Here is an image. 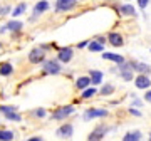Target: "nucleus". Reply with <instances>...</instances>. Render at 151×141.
Here are the masks:
<instances>
[{
	"label": "nucleus",
	"mask_w": 151,
	"mask_h": 141,
	"mask_svg": "<svg viewBox=\"0 0 151 141\" xmlns=\"http://www.w3.org/2000/svg\"><path fill=\"white\" fill-rule=\"evenodd\" d=\"M89 84H91V79H89L87 76L79 77V79H77V82H76L77 89H82V91H84V89H87V86H89Z\"/></svg>",
	"instance_id": "f3484780"
},
{
	"label": "nucleus",
	"mask_w": 151,
	"mask_h": 141,
	"mask_svg": "<svg viewBox=\"0 0 151 141\" xmlns=\"http://www.w3.org/2000/svg\"><path fill=\"white\" fill-rule=\"evenodd\" d=\"M114 91V87L111 86V84H106V86H103V89H101V94H103V96H108V94H111V92Z\"/></svg>",
	"instance_id": "393cba45"
},
{
	"label": "nucleus",
	"mask_w": 151,
	"mask_h": 141,
	"mask_svg": "<svg viewBox=\"0 0 151 141\" xmlns=\"http://www.w3.org/2000/svg\"><path fill=\"white\" fill-rule=\"evenodd\" d=\"M72 55H74V50L70 49V47H62V49H59L57 57H59L60 62H69L72 59Z\"/></svg>",
	"instance_id": "423d86ee"
},
{
	"label": "nucleus",
	"mask_w": 151,
	"mask_h": 141,
	"mask_svg": "<svg viewBox=\"0 0 151 141\" xmlns=\"http://www.w3.org/2000/svg\"><path fill=\"white\" fill-rule=\"evenodd\" d=\"M119 10H121L123 15H134V14H136V10H134V7H133V5H121Z\"/></svg>",
	"instance_id": "aec40b11"
},
{
	"label": "nucleus",
	"mask_w": 151,
	"mask_h": 141,
	"mask_svg": "<svg viewBox=\"0 0 151 141\" xmlns=\"http://www.w3.org/2000/svg\"><path fill=\"white\" fill-rule=\"evenodd\" d=\"M44 70H45L47 74H59L60 64L57 60H45V62H44Z\"/></svg>",
	"instance_id": "f03ea898"
},
{
	"label": "nucleus",
	"mask_w": 151,
	"mask_h": 141,
	"mask_svg": "<svg viewBox=\"0 0 151 141\" xmlns=\"http://www.w3.org/2000/svg\"><path fill=\"white\" fill-rule=\"evenodd\" d=\"M9 12H10V7L9 5H0V15H5Z\"/></svg>",
	"instance_id": "c85d7f7f"
},
{
	"label": "nucleus",
	"mask_w": 151,
	"mask_h": 141,
	"mask_svg": "<svg viewBox=\"0 0 151 141\" xmlns=\"http://www.w3.org/2000/svg\"><path fill=\"white\" fill-rule=\"evenodd\" d=\"M106 133H108V128H106V126H99V128H96V129L89 135L87 141H101Z\"/></svg>",
	"instance_id": "7ed1b4c3"
},
{
	"label": "nucleus",
	"mask_w": 151,
	"mask_h": 141,
	"mask_svg": "<svg viewBox=\"0 0 151 141\" xmlns=\"http://www.w3.org/2000/svg\"><path fill=\"white\" fill-rule=\"evenodd\" d=\"M72 131H74L72 129V124H64L55 131V135L60 136V138H70V136H72Z\"/></svg>",
	"instance_id": "9b49d317"
},
{
	"label": "nucleus",
	"mask_w": 151,
	"mask_h": 141,
	"mask_svg": "<svg viewBox=\"0 0 151 141\" xmlns=\"http://www.w3.org/2000/svg\"><path fill=\"white\" fill-rule=\"evenodd\" d=\"M72 113H74V106H64V108H60L59 111H55V113L52 114V118H54V119H64V118L70 116Z\"/></svg>",
	"instance_id": "20e7f679"
},
{
	"label": "nucleus",
	"mask_w": 151,
	"mask_h": 141,
	"mask_svg": "<svg viewBox=\"0 0 151 141\" xmlns=\"http://www.w3.org/2000/svg\"><path fill=\"white\" fill-rule=\"evenodd\" d=\"M5 27V30L9 29V30H20L22 29V22H19V20H10L7 25H4Z\"/></svg>",
	"instance_id": "a211bd4d"
},
{
	"label": "nucleus",
	"mask_w": 151,
	"mask_h": 141,
	"mask_svg": "<svg viewBox=\"0 0 151 141\" xmlns=\"http://www.w3.org/2000/svg\"><path fill=\"white\" fill-rule=\"evenodd\" d=\"M150 141H151V135H150Z\"/></svg>",
	"instance_id": "f704fd0d"
},
{
	"label": "nucleus",
	"mask_w": 151,
	"mask_h": 141,
	"mask_svg": "<svg viewBox=\"0 0 151 141\" xmlns=\"http://www.w3.org/2000/svg\"><path fill=\"white\" fill-rule=\"evenodd\" d=\"M145 99L148 101V103H151V91H148V92L145 94Z\"/></svg>",
	"instance_id": "7c9ffc66"
},
{
	"label": "nucleus",
	"mask_w": 151,
	"mask_h": 141,
	"mask_svg": "<svg viewBox=\"0 0 151 141\" xmlns=\"http://www.w3.org/2000/svg\"><path fill=\"white\" fill-rule=\"evenodd\" d=\"M138 4H139L141 9H146V5H148L150 2H148V0H138Z\"/></svg>",
	"instance_id": "c756f323"
},
{
	"label": "nucleus",
	"mask_w": 151,
	"mask_h": 141,
	"mask_svg": "<svg viewBox=\"0 0 151 141\" xmlns=\"http://www.w3.org/2000/svg\"><path fill=\"white\" fill-rule=\"evenodd\" d=\"M94 94H96V89L94 87H87V89L82 91V98L87 99V98H91V96H94Z\"/></svg>",
	"instance_id": "b1692460"
},
{
	"label": "nucleus",
	"mask_w": 151,
	"mask_h": 141,
	"mask_svg": "<svg viewBox=\"0 0 151 141\" xmlns=\"http://www.w3.org/2000/svg\"><path fill=\"white\" fill-rule=\"evenodd\" d=\"M15 111H17V108H14V106H0V113H4V114L15 113Z\"/></svg>",
	"instance_id": "a878e982"
},
{
	"label": "nucleus",
	"mask_w": 151,
	"mask_h": 141,
	"mask_svg": "<svg viewBox=\"0 0 151 141\" xmlns=\"http://www.w3.org/2000/svg\"><path fill=\"white\" fill-rule=\"evenodd\" d=\"M91 84H101L103 81V72L101 70H91Z\"/></svg>",
	"instance_id": "dca6fc26"
},
{
	"label": "nucleus",
	"mask_w": 151,
	"mask_h": 141,
	"mask_svg": "<svg viewBox=\"0 0 151 141\" xmlns=\"http://www.w3.org/2000/svg\"><path fill=\"white\" fill-rule=\"evenodd\" d=\"M44 57H45V52H44V49H40V47L32 49V50H30V54H29V60H30L32 64L44 62Z\"/></svg>",
	"instance_id": "f257e3e1"
},
{
	"label": "nucleus",
	"mask_w": 151,
	"mask_h": 141,
	"mask_svg": "<svg viewBox=\"0 0 151 141\" xmlns=\"http://www.w3.org/2000/svg\"><path fill=\"white\" fill-rule=\"evenodd\" d=\"M103 116H108V111H104V109H89L86 114H84V119L89 121L92 118H103Z\"/></svg>",
	"instance_id": "1a4fd4ad"
},
{
	"label": "nucleus",
	"mask_w": 151,
	"mask_h": 141,
	"mask_svg": "<svg viewBox=\"0 0 151 141\" xmlns=\"http://www.w3.org/2000/svg\"><path fill=\"white\" fill-rule=\"evenodd\" d=\"M24 10H25V4H20L19 7H15V9H14V17L20 15V14H22Z\"/></svg>",
	"instance_id": "bb28decb"
},
{
	"label": "nucleus",
	"mask_w": 151,
	"mask_h": 141,
	"mask_svg": "<svg viewBox=\"0 0 151 141\" xmlns=\"http://www.w3.org/2000/svg\"><path fill=\"white\" fill-rule=\"evenodd\" d=\"M74 5H76L74 0H57V2H55V10H57V12L70 10Z\"/></svg>",
	"instance_id": "6e6552de"
},
{
	"label": "nucleus",
	"mask_w": 151,
	"mask_h": 141,
	"mask_svg": "<svg viewBox=\"0 0 151 141\" xmlns=\"http://www.w3.org/2000/svg\"><path fill=\"white\" fill-rule=\"evenodd\" d=\"M129 111H131V114H134V116H141V111H136L134 108H131Z\"/></svg>",
	"instance_id": "2f4dec72"
},
{
	"label": "nucleus",
	"mask_w": 151,
	"mask_h": 141,
	"mask_svg": "<svg viewBox=\"0 0 151 141\" xmlns=\"http://www.w3.org/2000/svg\"><path fill=\"white\" fill-rule=\"evenodd\" d=\"M141 140V131H129V133H126L123 138V141H139Z\"/></svg>",
	"instance_id": "4468645a"
},
{
	"label": "nucleus",
	"mask_w": 151,
	"mask_h": 141,
	"mask_svg": "<svg viewBox=\"0 0 151 141\" xmlns=\"http://www.w3.org/2000/svg\"><path fill=\"white\" fill-rule=\"evenodd\" d=\"M131 69L133 70H138V72H141V76H146L148 72H151V67L148 64H143V62H136V60H133V62H129Z\"/></svg>",
	"instance_id": "39448f33"
},
{
	"label": "nucleus",
	"mask_w": 151,
	"mask_h": 141,
	"mask_svg": "<svg viewBox=\"0 0 151 141\" xmlns=\"http://www.w3.org/2000/svg\"><path fill=\"white\" fill-rule=\"evenodd\" d=\"M119 65H121V77H123L124 81H131L133 79V69H131L129 62L124 60L123 64H119Z\"/></svg>",
	"instance_id": "0eeeda50"
},
{
	"label": "nucleus",
	"mask_w": 151,
	"mask_h": 141,
	"mask_svg": "<svg viewBox=\"0 0 151 141\" xmlns=\"http://www.w3.org/2000/svg\"><path fill=\"white\" fill-rule=\"evenodd\" d=\"M4 116H5V119H9V121H20L22 119V116L19 113H7V114H4Z\"/></svg>",
	"instance_id": "4be33fe9"
},
{
	"label": "nucleus",
	"mask_w": 151,
	"mask_h": 141,
	"mask_svg": "<svg viewBox=\"0 0 151 141\" xmlns=\"http://www.w3.org/2000/svg\"><path fill=\"white\" fill-rule=\"evenodd\" d=\"M12 70H14V67H12L10 62H2L0 64V74L2 76H10Z\"/></svg>",
	"instance_id": "2eb2a0df"
},
{
	"label": "nucleus",
	"mask_w": 151,
	"mask_h": 141,
	"mask_svg": "<svg viewBox=\"0 0 151 141\" xmlns=\"http://www.w3.org/2000/svg\"><path fill=\"white\" fill-rule=\"evenodd\" d=\"M134 82H136V87H138V89H148V87L151 86L150 77L148 76H141V74L134 79Z\"/></svg>",
	"instance_id": "9d476101"
},
{
	"label": "nucleus",
	"mask_w": 151,
	"mask_h": 141,
	"mask_svg": "<svg viewBox=\"0 0 151 141\" xmlns=\"http://www.w3.org/2000/svg\"><path fill=\"white\" fill-rule=\"evenodd\" d=\"M29 141H42V138H39V136H35V138H30Z\"/></svg>",
	"instance_id": "72a5a7b5"
},
{
	"label": "nucleus",
	"mask_w": 151,
	"mask_h": 141,
	"mask_svg": "<svg viewBox=\"0 0 151 141\" xmlns=\"http://www.w3.org/2000/svg\"><path fill=\"white\" fill-rule=\"evenodd\" d=\"M87 44H89V42H87V40H84V42H81V44H77V47H84V45H87Z\"/></svg>",
	"instance_id": "473e14b6"
},
{
	"label": "nucleus",
	"mask_w": 151,
	"mask_h": 141,
	"mask_svg": "<svg viewBox=\"0 0 151 141\" xmlns=\"http://www.w3.org/2000/svg\"><path fill=\"white\" fill-rule=\"evenodd\" d=\"M49 9V2H39L37 5H35V9H34V14L37 15V14H40V12L47 10Z\"/></svg>",
	"instance_id": "412c9836"
},
{
	"label": "nucleus",
	"mask_w": 151,
	"mask_h": 141,
	"mask_svg": "<svg viewBox=\"0 0 151 141\" xmlns=\"http://www.w3.org/2000/svg\"><path fill=\"white\" fill-rule=\"evenodd\" d=\"M0 47H2V45H0Z\"/></svg>",
	"instance_id": "c9c22d12"
},
{
	"label": "nucleus",
	"mask_w": 151,
	"mask_h": 141,
	"mask_svg": "<svg viewBox=\"0 0 151 141\" xmlns=\"http://www.w3.org/2000/svg\"><path fill=\"white\" fill-rule=\"evenodd\" d=\"M32 114L34 116H37V118H44V116H45V109L39 108V109H35V111H32Z\"/></svg>",
	"instance_id": "cd10ccee"
},
{
	"label": "nucleus",
	"mask_w": 151,
	"mask_h": 141,
	"mask_svg": "<svg viewBox=\"0 0 151 141\" xmlns=\"http://www.w3.org/2000/svg\"><path fill=\"white\" fill-rule=\"evenodd\" d=\"M103 57H104V59H108V60H113V62H116V64H123V62H124V57H123V55H119V54H111V52H104Z\"/></svg>",
	"instance_id": "f8f14e48"
},
{
	"label": "nucleus",
	"mask_w": 151,
	"mask_h": 141,
	"mask_svg": "<svg viewBox=\"0 0 151 141\" xmlns=\"http://www.w3.org/2000/svg\"><path fill=\"white\" fill-rule=\"evenodd\" d=\"M89 50H91V52H97V50H103V44H99L97 40H94V42H89Z\"/></svg>",
	"instance_id": "5701e85b"
},
{
	"label": "nucleus",
	"mask_w": 151,
	"mask_h": 141,
	"mask_svg": "<svg viewBox=\"0 0 151 141\" xmlns=\"http://www.w3.org/2000/svg\"><path fill=\"white\" fill-rule=\"evenodd\" d=\"M14 140V133L7 129H0V141H12Z\"/></svg>",
	"instance_id": "6ab92c4d"
},
{
	"label": "nucleus",
	"mask_w": 151,
	"mask_h": 141,
	"mask_svg": "<svg viewBox=\"0 0 151 141\" xmlns=\"http://www.w3.org/2000/svg\"><path fill=\"white\" fill-rule=\"evenodd\" d=\"M108 39H109V42H111V45H114V47H121V45H123V37L116 32L109 34Z\"/></svg>",
	"instance_id": "ddd939ff"
}]
</instances>
